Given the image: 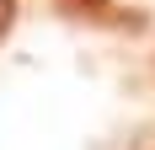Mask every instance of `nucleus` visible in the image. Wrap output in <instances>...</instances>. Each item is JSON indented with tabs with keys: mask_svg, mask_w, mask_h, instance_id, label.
Masks as SVG:
<instances>
[{
	"mask_svg": "<svg viewBox=\"0 0 155 150\" xmlns=\"http://www.w3.org/2000/svg\"><path fill=\"white\" fill-rule=\"evenodd\" d=\"M54 5L75 22H112V0H54Z\"/></svg>",
	"mask_w": 155,
	"mask_h": 150,
	"instance_id": "1",
	"label": "nucleus"
},
{
	"mask_svg": "<svg viewBox=\"0 0 155 150\" xmlns=\"http://www.w3.org/2000/svg\"><path fill=\"white\" fill-rule=\"evenodd\" d=\"M11 22H16V0H0V38L11 32Z\"/></svg>",
	"mask_w": 155,
	"mask_h": 150,
	"instance_id": "2",
	"label": "nucleus"
}]
</instances>
